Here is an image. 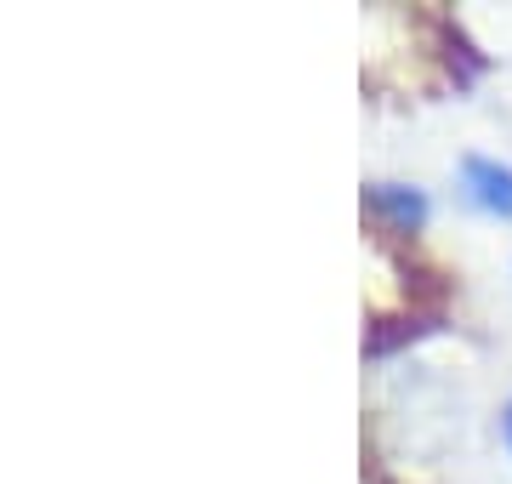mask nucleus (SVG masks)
<instances>
[{
	"mask_svg": "<svg viewBox=\"0 0 512 484\" xmlns=\"http://www.w3.org/2000/svg\"><path fill=\"white\" fill-rule=\"evenodd\" d=\"M461 194L478 211H490V217H512V166L484 160V154H467L461 160Z\"/></svg>",
	"mask_w": 512,
	"mask_h": 484,
	"instance_id": "nucleus-1",
	"label": "nucleus"
},
{
	"mask_svg": "<svg viewBox=\"0 0 512 484\" xmlns=\"http://www.w3.org/2000/svg\"><path fill=\"white\" fill-rule=\"evenodd\" d=\"M365 205H370V217H382V223L399 228V234H416V228L427 223V194L410 188V183H370Z\"/></svg>",
	"mask_w": 512,
	"mask_h": 484,
	"instance_id": "nucleus-2",
	"label": "nucleus"
},
{
	"mask_svg": "<svg viewBox=\"0 0 512 484\" xmlns=\"http://www.w3.org/2000/svg\"><path fill=\"white\" fill-rule=\"evenodd\" d=\"M501 433H507V450H512V405H507V416H501Z\"/></svg>",
	"mask_w": 512,
	"mask_h": 484,
	"instance_id": "nucleus-3",
	"label": "nucleus"
}]
</instances>
